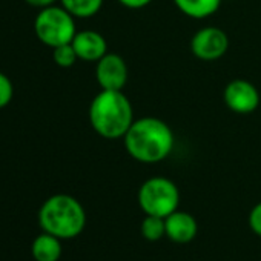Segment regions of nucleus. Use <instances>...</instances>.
<instances>
[{
  "mask_svg": "<svg viewBox=\"0 0 261 261\" xmlns=\"http://www.w3.org/2000/svg\"><path fill=\"white\" fill-rule=\"evenodd\" d=\"M123 142L127 154L134 160L154 165L169 157L175 137L166 121L157 117H142L130 124Z\"/></svg>",
  "mask_w": 261,
  "mask_h": 261,
  "instance_id": "nucleus-1",
  "label": "nucleus"
},
{
  "mask_svg": "<svg viewBox=\"0 0 261 261\" xmlns=\"http://www.w3.org/2000/svg\"><path fill=\"white\" fill-rule=\"evenodd\" d=\"M89 123L106 140L123 139L134 123V111L123 91L101 89L89 105Z\"/></svg>",
  "mask_w": 261,
  "mask_h": 261,
  "instance_id": "nucleus-2",
  "label": "nucleus"
},
{
  "mask_svg": "<svg viewBox=\"0 0 261 261\" xmlns=\"http://www.w3.org/2000/svg\"><path fill=\"white\" fill-rule=\"evenodd\" d=\"M39 221L48 233L57 238H72L85 229L86 214L74 197L59 194L45 201L39 212Z\"/></svg>",
  "mask_w": 261,
  "mask_h": 261,
  "instance_id": "nucleus-3",
  "label": "nucleus"
},
{
  "mask_svg": "<svg viewBox=\"0 0 261 261\" xmlns=\"http://www.w3.org/2000/svg\"><path fill=\"white\" fill-rule=\"evenodd\" d=\"M34 31L37 39L49 48L71 43L74 36L77 34L75 17L69 14L63 7L53 5L43 8L37 14Z\"/></svg>",
  "mask_w": 261,
  "mask_h": 261,
  "instance_id": "nucleus-4",
  "label": "nucleus"
},
{
  "mask_svg": "<svg viewBox=\"0 0 261 261\" xmlns=\"http://www.w3.org/2000/svg\"><path fill=\"white\" fill-rule=\"evenodd\" d=\"M139 204L146 215L166 218L178 209L180 192L177 185L166 177L148 178L139 189Z\"/></svg>",
  "mask_w": 261,
  "mask_h": 261,
  "instance_id": "nucleus-5",
  "label": "nucleus"
},
{
  "mask_svg": "<svg viewBox=\"0 0 261 261\" xmlns=\"http://www.w3.org/2000/svg\"><path fill=\"white\" fill-rule=\"evenodd\" d=\"M229 48L227 34L217 27H206L198 30L191 40L192 54L204 62L221 59Z\"/></svg>",
  "mask_w": 261,
  "mask_h": 261,
  "instance_id": "nucleus-6",
  "label": "nucleus"
},
{
  "mask_svg": "<svg viewBox=\"0 0 261 261\" xmlns=\"http://www.w3.org/2000/svg\"><path fill=\"white\" fill-rule=\"evenodd\" d=\"M223 100L232 112L246 115L252 114L259 106V92L250 82L235 79L226 85Z\"/></svg>",
  "mask_w": 261,
  "mask_h": 261,
  "instance_id": "nucleus-7",
  "label": "nucleus"
},
{
  "mask_svg": "<svg viewBox=\"0 0 261 261\" xmlns=\"http://www.w3.org/2000/svg\"><path fill=\"white\" fill-rule=\"evenodd\" d=\"M127 65L124 59L115 53L105 54L95 63V79L101 89L123 91L127 83Z\"/></svg>",
  "mask_w": 261,
  "mask_h": 261,
  "instance_id": "nucleus-8",
  "label": "nucleus"
},
{
  "mask_svg": "<svg viewBox=\"0 0 261 261\" xmlns=\"http://www.w3.org/2000/svg\"><path fill=\"white\" fill-rule=\"evenodd\" d=\"M72 46L79 60L85 62H98L105 54H108V43L106 39L97 31H80L72 39Z\"/></svg>",
  "mask_w": 261,
  "mask_h": 261,
  "instance_id": "nucleus-9",
  "label": "nucleus"
},
{
  "mask_svg": "<svg viewBox=\"0 0 261 261\" xmlns=\"http://www.w3.org/2000/svg\"><path fill=\"white\" fill-rule=\"evenodd\" d=\"M165 226H166V237L178 244L191 243L198 233L197 220L191 214L178 209L165 218Z\"/></svg>",
  "mask_w": 261,
  "mask_h": 261,
  "instance_id": "nucleus-10",
  "label": "nucleus"
},
{
  "mask_svg": "<svg viewBox=\"0 0 261 261\" xmlns=\"http://www.w3.org/2000/svg\"><path fill=\"white\" fill-rule=\"evenodd\" d=\"M223 0H174L175 7L188 17L203 20L215 14Z\"/></svg>",
  "mask_w": 261,
  "mask_h": 261,
  "instance_id": "nucleus-11",
  "label": "nucleus"
},
{
  "mask_svg": "<svg viewBox=\"0 0 261 261\" xmlns=\"http://www.w3.org/2000/svg\"><path fill=\"white\" fill-rule=\"evenodd\" d=\"M62 253V244L56 235L43 233L33 243V255L37 261H57Z\"/></svg>",
  "mask_w": 261,
  "mask_h": 261,
  "instance_id": "nucleus-12",
  "label": "nucleus"
},
{
  "mask_svg": "<svg viewBox=\"0 0 261 261\" xmlns=\"http://www.w3.org/2000/svg\"><path fill=\"white\" fill-rule=\"evenodd\" d=\"M60 4L75 19H89L101 10L103 0H60Z\"/></svg>",
  "mask_w": 261,
  "mask_h": 261,
  "instance_id": "nucleus-13",
  "label": "nucleus"
},
{
  "mask_svg": "<svg viewBox=\"0 0 261 261\" xmlns=\"http://www.w3.org/2000/svg\"><path fill=\"white\" fill-rule=\"evenodd\" d=\"M142 235L148 241H159L166 235L165 218L155 215H146L142 221Z\"/></svg>",
  "mask_w": 261,
  "mask_h": 261,
  "instance_id": "nucleus-14",
  "label": "nucleus"
},
{
  "mask_svg": "<svg viewBox=\"0 0 261 261\" xmlns=\"http://www.w3.org/2000/svg\"><path fill=\"white\" fill-rule=\"evenodd\" d=\"M53 59L56 65L60 68H71L79 60L72 43H65V45L53 48Z\"/></svg>",
  "mask_w": 261,
  "mask_h": 261,
  "instance_id": "nucleus-15",
  "label": "nucleus"
},
{
  "mask_svg": "<svg viewBox=\"0 0 261 261\" xmlns=\"http://www.w3.org/2000/svg\"><path fill=\"white\" fill-rule=\"evenodd\" d=\"M13 94H14V88L11 80L8 79V75L0 72V109L10 105V101L13 100Z\"/></svg>",
  "mask_w": 261,
  "mask_h": 261,
  "instance_id": "nucleus-16",
  "label": "nucleus"
},
{
  "mask_svg": "<svg viewBox=\"0 0 261 261\" xmlns=\"http://www.w3.org/2000/svg\"><path fill=\"white\" fill-rule=\"evenodd\" d=\"M249 226L256 235L261 237V201L252 207V211L249 214Z\"/></svg>",
  "mask_w": 261,
  "mask_h": 261,
  "instance_id": "nucleus-17",
  "label": "nucleus"
},
{
  "mask_svg": "<svg viewBox=\"0 0 261 261\" xmlns=\"http://www.w3.org/2000/svg\"><path fill=\"white\" fill-rule=\"evenodd\" d=\"M152 0H118V4L127 10H142L148 7Z\"/></svg>",
  "mask_w": 261,
  "mask_h": 261,
  "instance_id": "nucleus-18",
  "label": "nucleus"
},
{
  "mask_svg": "<svg viewBox=\"0 0 261 261\" xmlns=\"http://www.w3.org/2000/svg\"><path fill=\"white\" fill-rule=\"evenodd\" d=\"M25 2H27L28 5H31V7H36V8L43 10V8L53 7V5L57 2V0H25Z\"/></svg>",
  "mask_w": 261,
  "mask_h": 261,
  "instance_id": "nucleus-19",
  "label": "nucleus"
}]
</instances>
